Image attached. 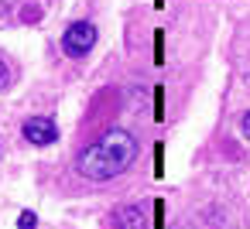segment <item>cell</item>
Segmentation results:
<instances>
[{"instance_id": "obj_4", "label": "cell", "mask_w": 250, "mask_h": 229, "mask_svg": "<svg viewBox=\"0 0 250 229\" xmlns=\"http://www.w3.org/2000/svg\"><path fill=\"white\" fill-rule=\"evenodd\" d=\"M144 226L147 222H144L141 205H124V209L113 212V229H144Z\"/></svg>"}, {"instance_id": "obj_5", "label": "cell", "mask_w": 250, "mask_h": 229, "mask_svg": "<svg viewBox=\"0 0 250 229\" xmlns=\"http://www.w3.org/2000/svg\"><path fill=\"white\" fill-rule=\"evenodd\" d=\"M11 86V69L4 65V58H0V89H7Z\"/></svg>"}, {"instance_id": "obj_7", "label": "cell", "mask_w": 250, "mask_h": 229, "mask_svg": "<svg viewBox=\"0 0 250 229\" xmlns=\"http://www.w3.org/2000/svg\"><path fill=\"white\" fill-rule=\"evenodd\" d=\"M240 134L250 140V113H243V116H240Z\"/></svg>"}, {"instance_id": "obj_2", "label": "cell", "mask_w": 250, "mask_h": 229, "mask_svg": "<svg viewBox=\"0 0 250 229\" xmlns=\"http://www.w3.org/2000/svg\"><path fill=\"white\" fill-rule=\"evenodd\" d=\"M93 45H96V28H93L89 21H76V24H69V31L62 35V48H65V55H72V58L89 55Z\"/></svg>"}, {"instance_id": "obj_6", "label": "cell", "mask_w": 250, "mask_h": 229, "mask_svg": "<svg viewBox=\"0 0 250 229\" xmlns=\"http://www.w3.org/2000/svg\"><path fill=\"white\" fill-rule=\"evenodd\" d=\"M18 226H21V229H35V212H24V215L18 219Z\"/></svg>"}, {"instance_id": "obj_3", "label": "cell", "mask_w": 250, "mask_h": 229, "mask_svg": "<svg viewBox=\"0 0 250 229\" xmlns=\"http://www.w3.org/2000/svg\"><path fill=\"white\" fill-rule=\"evenodd\" d=\"M21 134H24V140L35 144V147H48V144L59 140V127H55L48 116H28L24 127H21Z\"/></svg>"}, {"instance_id": "obj_1", "label": "cell", "mask_w": 250, "mask_h": 229, "mask_svg": "<svg viewBox=\"0 0 250 229\" xmlns=\"http://www.w3.org/2000/svg\"><path fill=\"white\" fill-rule=\"evenodd\" d=\"M137 157V140L130 130L124 127H113L106 134H100L79 157H76V168L83 178L89 181H106V178H117L124 174Z\"/></svg>"}]
</instances>
